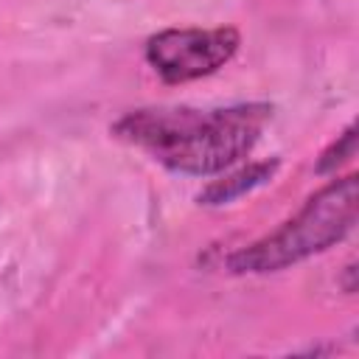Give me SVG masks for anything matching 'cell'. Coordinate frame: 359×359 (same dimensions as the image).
I'll list each match as a JSON object with an SVG mask.
<instances>
[{
    "label": "cell",
    "mask_w": 359,
    "mask_h": 359,
    "mask_svg": "<svg viewBox=\"0 0 359 359\" xmlns=\"http://www.w3.org/2000/svg\"><path fill=\"white\" fill-rule=\"evenodd\" d=\"M278 165H280V163H278L275 157H272V160L250 163V165H244V168H238V171H230V174H224L222 180H213L210 185H205L196 199H199V205H210V208L227 205V202H233V199H238V196H244V194L261 188L266 180H272L275 171H278Z\"/></svg>",
    "instance_id": "277c9868"
},
{
    "label": "cell",
    "mask_w": 359,
    "mask_h": 359,
    "mask_svg": "<svg viewBox=\"0 0 359 359\" xmlns=\"http://www.w3.org/2000/svg\"><path fill=\"white\" fill-rule=\"evenodd\" d=\"M269 118L272 107L261 101L219 109L143 107L115 121L112 135L171 171L205 177L250 154Z\"/></svg>",
    "instance_id": "6da1fadb"
},
{
    "label": "cell",
    "mask_w": 359,
    "mask_h": 359,
    "mask_svg": "<svg viewBox=\"0 0 359 359\" xmlns=\"http://www.w3.org/2000/svg\"><path fill=\"white\" fill-rule=\"evenodd\" d=\"M356 174L328 182L275 233L233 252L227 269L233 275L278 272L342 241L356 224Z\"/></svg>",
    "instance_id": "7a4b0ae2"
},
{
    "label": "cell",
    "mask_w": 359,
    "mask_h": 359,
    "mask_svg": "<svg viewBox=\"0 0 359 359\" xmlns=\"http://www.w3.org/2000/svg\"><path fill=\"white\" fill-rule=\"evenodd\" d=\"M353 154H356V126L351 123V126H345V132L337 135V140L320 154V160H317V174H331V171H337V168H339L342 163H348Z\"/></svg>",
    "instance_id": "5b68a950"
},
{
    "label": "cell",
    "mask_w": 359,
    "mask_h": 359,
    "mask_svg": "<svg viewBox=\"0 0 359 359\" xmlns=\"http://www.w3.org/2000/svg\"><path fill=\"white\" fill-rule=\"evenodd\" d=\"M241 45L236 28H165L146 42V59L168 84L194 81L224 67Z\"/></svg>",
    "instance_id": "3957f363"
}]
</instances>
